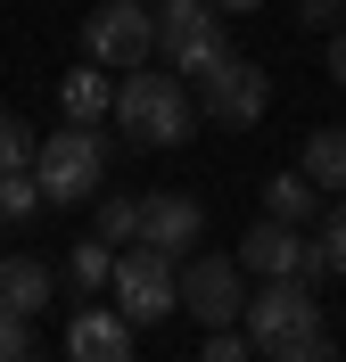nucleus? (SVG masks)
<instances>
[{"label":"nucleus","mask_w":346,"mask_h":362,"mask_svg":"<svg viewBox=\"0 0 346 362\" xmlns=\"http://www.w3.org/2000/svg\"><path fill=\"white\" fill-rule=\"evenodd\" d=\"M264 107H272V74L255 66V58H214L207 74H198V115L207 124H231V132H255L264 124Z\"/></svg>","instance_id":"nucleus-7"},{"label":"nucleus","mask_w":346,"mask_h":362,"mask_svg":"<svg viewBox=\"0 0 346 362\" xmlns=\"http://www.w3.org/2000/svg\"><path fill=\"white\" fill-rule=\"evenodd\" d=\"M297 25H305V33H338V25H346V0H297Z\"/></svg>","instance_id":"nucleus-21"},{"label":"nucleus","mask_w":346,"mask_h":362,"mask_svg":"<svg viewBox=\"0 0 346 362\" xmlns=\"http://www.w3.org/2000/svg\"><path fill=\"white\" fill-rule=\"evenodd\" d=\"M58 107H67L74 124H99V115L115 107V90H108V66H99V58H91V66H74L67 83H58Z\"/></svg>","instance_id":"nucleus-14"},{"label":"nucleus","mask_w":346,"mask_h":362,"mask_svg":"<svg viewBox=\"0 0 346 362\" xmlns=\"http://www.w3.org/2000/svg\"><path fill=\"white\" fill-rule=\"evenodd\" d=\"M25 354H33V329H25V313L0 305V362H25Z\"/></svg>","instance_id":"nucleus-22"},{"label":"nucleus","mask_w":346,"mask_h":362,"mask_svg":"<svg viewBox=\"0 0 346 362\" xmlns=\"http://www.w3.org/2000/svg\"><path fill=\"white\" fill-rule=\"evenodd\" d=\"M83 58H99V66L132 74L157 58V8L149 0H99L91 17H83Z\"/></svg>","instance_id":"nucleus-4"},{"label":"nucleus","mask_w":346,"mask_h":362,"mask_svg":"<svg viewBox=\"0 0 346 362\" xmlns=\"http://www.w3.org/2000/svg\"><path fill=\"white\" fill-rule=\"evenodd\" d=\"M248 338L264 346V354L280 362H322L330 338H322V305H313V280H297V272H280V280H264V288L248 296Z\"/></svg>","instance_id":"nucleus-2"},{"label":"nucleus","mask_w":346,"mask_h":362,"mask_svg":"<svg viewBox=\"0 0 346 362\" xmlns=\"http://www.w3.org/2000/svg\"><path fill=\"white\" fill-rule=\"evenodd\" d=\"M248 346H255V338H239L231 321H223V329H207V362H239V354H248Z\"/></svg>","instance_id":"nucleus-23"},{"label":"nucleus","mask_w":346,"mask_h":362,"mask_svg":"<svg viewBox=\"0 0 346 362\" xmlns=\"http://www.w3.org/2000/svg\"><path fill=\"white\" fill-rule=\"evenodd\" d=\"M67 280H74V288H108V280H115V247L99 239V230L83 239V247H67Z\"/></svg>","instance_id":"nucleus-16"},{"label":"nucleus","mask_w":346,"mask_h":362,"mask_svg":"<svg viewBox=\"0 0 346 362\" xmlns=\"http://www.w3.org/2000/svg\"><path fill=\"white\" fill-rule=\"evenodd\" d=\"M33 148H42V140H33V124H17V115L0 107V173H17V165H33Z\"/></svg>","instance_id":"nucleus-19"},{"label":"nucleus","mask_w":346,"mask_h":362,"mask_svg":"<svg viewBox=\"0 0 346 362\" xmlns=\"http://www.w3.org/2000/svg\"><path fill=\"white\" fill-rule=\"evenodd\" d=\"M115 305H124V321H165L173 305H182V272H173V255L149 247V239H132V247H115Z\"/></svg>","instance_id":"nucleus-6"},{"label":"nucleus","mask_w":346,"mask_h":362,"mask_svg":"<svg viewBox=\"0 0 346 362\" xmlns=\"http://www.w3.org/2000/svg\"><path fill=\"white\" fill-rule=\"evenodd\" d=\"M297 173L313 181V189H346V124H313V132H305Z\"/></svg>","instance_id":"nucleus-13"},{"label":"nucleus","mask_w":346,"mask_h":362,"mask_svg":"<svg viewBox=\"0 0 346 362\" xmlns=\"http://www.w3.org/2000/svg\"><path fill=\"white\" fill-rule=\"evenodd\" d=\"M99 239H108V247H132V239H140V198L99 189Z\"/></svg>","instance_id":"nucleus-17"},{"label":"nucleus","mask_w":346,"mask_h":362,"mask_svg":"<svg viewBox=\"0 0 346 362\" xmlns=\"http://www.w3.org/2000/svg\"><path fill=\"white\" fill-rule=\"evenodd\" d=\"M198 230H207V206L190 198V189H149V198H140V239H149V247L190 255Z\"/></svg>","instance_id":"nucleus-10"},{"label":"nucleus","mask_w":346,"mask_h":362,"mask_svg":"<svg viewBox=\"0 0 346 362\" xmlns=\"http://www.w3.org/2000/svg\"><path fill=\"white\" fill-rule=\"evenodd\" d=\"M33 206H50V198H42V173H33V165H17V173H0V214H8V223H25Z\"/></svg>","instance_id":"nucleus-18"},{"label":"nucleus","mask_w":346,"mask_h":362,"mask_svg":"<svg viewBox=\"0 0 346 362\" xmlns=\"http://www.w3.org/2000/svg\"><path fill=\"white\" fill-rule=\"evenodd\" d=\"M182 313L207 321V329H223V321L248 313V305H239V255H190L182 264Z\"/></svg>","instance_id":"nucleus-9"},{"label":"nucleus","mask_w":346,"mask_h":362,"mask_svg":"<svg viewBox=\"0 0 346 362\" xmlns=\"http://www.w3.org/2000/svg\"><path fill=\"white\" fill-rule=\"evenodd\" d=\"M115 124H124L140 148H182V140L198 132V90H190V74L132 66L124 83H115Z\"/></svg>","instance_id":"nucleus-1"},{"label":"nucleus","mask_w":346,"mask_h":362,"mask_svg":"<svg viewBox=\"0 0 346 362\" xmlns=\"http://www.w3.org/2000/svg\"><path fill=\"white\" fill-rule=\"evenodd\" d=\"M313 206H322V189H313V181L297 173V165H289V173H272V181H264V214H280V223H305Z\"/></svg>","instance_id":"nucleus-15"},{"label":"nucleus","mask_w":346,"mask_h":362,"mask_svg":"<svg viewBox=\"0 0 346 362\" xmlns=\"http://www.w3.org/2000/svg\"><path fill=\"white\" fill-rule=\"evenodd\" d=\"M67 354L74 362H124V354H132V321H124V305H83V313L67 321Z\"/></svg>","instance_id":"nucleus-11"},{"label":"nucleus","mask_w":346,"mask_h":362,"mask_svg":"<svg viewBox=\"0 0 346 362\" xmlns=\"http://www.w3.org/2000/svg\"><path fill=\"white\" fill-rule=\"evenodd\" d=\"M223 49H231V42H223V8H214V0H157V58H165L173 74L198 83Z\"/></svg>","instance_id":"nucleus-5"},{"label":"nucleus","mask_w":346,"mask_h":362,"mask_svg":"<svg viewBox=\"0 0 346 362\" xmlns=\"http://www.w3.org/2000/svg\"><path fill=\"white\" fill-rule=\"evenodd\" d=\"M50 296H58V272H50L42 255H0V305H8V313L42 321Z\"/></svg>","instance_id":"nucleus-12"},{"label":"nucleus","mask_w":346,"mask_h":362,"mask_svg":"<svg viewBox=\"0 0 346 362\" xmlns=\"http://www.w3.org/2000/svg\"><path fill=\"white\" fill-rule=\"evenodd\" d=\"M231 255H239V272H255V280H280V272H297V280H330L322 239H305V223H280V214H264Z\"/></svg>","instance_id":"nucleus-8"},{"label":"nucleus","mask_w":346,"mask_h":362,"mask_svg":"<svg viewBox=\"0 0 346 362\" xmlns=\"http://www.w3.org/2000/svg\"><path fill=\"white\" fill-rule=\"evenodd\" d=\"M330 83L346 90V25H338V33H330Z\"/></svg>","instance_id":"nucleus-24"},{"label":"nucleus","mask_w":346,"mask_h":362,"mask_svg":"<svg viewBox=\"0 0 346 362\" xmlns=\"http://www.w3.org/2000/svg\"><path fill=\"white\" fill-rule=\"evenodd\" d=\"M0 230H8V214H0Z\"/></svg>","instance_id":"nucleus-26"},{"label":"nucleus","mask_w":346,"mask_h":362,"mask_svg":"<svg viewBox=\"0 0 346 362\" xmlns=\"http://www.w3.org/2000/svg\"><path fill=\"white\" fill-rule=\"evenodd\" d=\"M33 173H42V198H50V206H83V198L108 189V148H99L91 124H74V115H67V124L33 148Z\"/></svg>","instance_id":"nucleus-3"},{"label":"nucleus","mask_w":346,"mask_h":362,"mask_svg":"<svg viewBox=\"0 0 346 362\" xmlns=\"http://www.w3.org/2000/svg\"><path fill=\"white\" fill-rule=\"evenodd\" d=\"M214 8H223V17H255V8H264V0H214Z\"/></svg>","instance_id":"nucleus-25"},{"label":"nucleus","mask_w":346,"mask_h":362,"mask_svg":"<svg viewBox=\"0 0 346 362\" xmlns=\"http://www.w3.org/2000/svg\"><path fill=\"white\" fill-rule=\"evenodd\" d=\"M313 239H322L330 272H338V280H346V198H338V206H330V214H322V230H313Z\"/></svg>","instance_id":"nucleus-20"}]
</instances>
